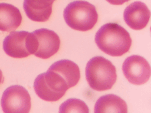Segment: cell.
<instances>
[{
  "label": "cell",
  "mask_w": 151,
  "mask_h": 113,
  "mask_svg": "<svg viewBox=\"0 0 151 113\" xmlns=\"http://www.w3.org/2000/svg\"><path fill=\"white\" fill-rule=\"evenodd\" d=\"M86 77L89 86L94 90L102 91L110 89L117 79L114 65L103 56L91 58L86 67Z\"/></svg>",
  "instance_id": "7a4b0ae2"
},
{
  "label": "cell",
  "mask_w": 151,
  "mask_h": 113,
  "mask_svg": "<svg viewBox=\"0 0 151 113\" xmlns=\"http://www.w3.org/2000/svg\"><path fill=\"white\" fill-rule=\"evenodd\" d=\"M108 2L112 5H122L124 3L130 1V0H106Z\"/></svg>",
  "instance_id": "9a60e30c"
},
{
  "label": "cell",
  "mask_w": 151,
  "mask_h": 113,
  "mask_svg": "<svg viewBox=\"0 0 151 113\" xmlns=\"http://www.w3.org/2000/svg\"><path fill=\"white\" fill-rule=\"evenodd\" d=\"M34 88L41 99L50 102L59 100L69 89L64 79L58 74L49 69L36 77Z\"/></svg>",
  "instance_id": "277c9868"
},
{
  "label": "cell",
  "mask_w": 151,
  "mask_h": 113,
  "mask_svg": "<svg viewBox=\"0 0 151 113\" xmlns=\"http://www.w3.org/2000/svg\"><path fill=\"white\" fill-rule=\"evenodd\" d=\"M3 49L8 56L13 58H25L33 54L31 32L25 31L11 32L4 39Z\"/></svg>",
  "instance_id": "8992f818"
},
{
  "label": "cell",
  "mask_w": 151,
  "mask_h": 113,
  "mask_svg": "<svg viewBox=\"0 0 151 113\" xmlns=\"http://www.w3.org/2000/svg\"><path fill=\"white\" fill-rule=\"evenodd\" d=\"M32 34L35 41V56L47 59L58 52L60 46V39L54 31L41 28L35 30Z\"/></svg>",
  "instance_id": "ba28073f"
},
{
  "label": "cell",
  "mask_w": 151,
  "mask_h": 113,
  "mask_svg": "<svg viewBox=\"0 0 151 113\" xmlns=\"http://www.w3.org/2000/svg\"><path fill=\"white\" fill-rule=\"evenodd\" d=\"M22 22V15L18 8L6 3H0V31H12Z\"/></svg>",
  "instance_id": "7c38bea8"
},
{
  "label": "cell",
  "mask_w": 151,
  "mask_h": 113,
  "mask_svg": "<svg viewBox=\"0 0 151 113\" xmlns=\"http://www.w3.org/2000/svg\"><path fill=\"white\" fill-rule=\"evenodd\" d=\"M1 104L5 113H28L31 107L28 91L18 85L10 86L4 91Z\"/></svg>",
  "instance_id": "5b68a950"
},
{
  "label": "cell",
  "mask_w": 151,
  "mask_h": 113,
  "mask_svg": "<svg viewBox=\"0 0 151 113\" xmlns=\"http://www.w3.org/2000/svg\"><path fill=\"white\" fill-rule=\"evenodd\" d=\"M52 1H55V0H52Z\"/></svg>",
  "instance_id": "e0dca14e"
},
{
  "label": "cell",
  "mask_w": 151,
  "mask_h": 113,
  "mask_svg": "<svg viewBox=\"0 0 151 113\" xmlns=\"http://www.w3.org/2000/svg\"><path fill=\"white\" fill-rule=\"evenodd\" d=\"M59 112L60 113H88L89 112V109L87 104L83 101L77 98H70L60 105Z\"/></svg>",
  "instance_id": "5bb4252c"
},
{
  "label": "cell",
  "mask_w": 151,
  "mask_h": 113,
  "mask_svg": "<svg viewBox=\"0 0 151 113\" xmlns=\"http://www.w3.org/2000/svg\"><path fill=\"white\" fill-rule=\"evenodd\" d=\"M52 0H24L23 8L27 16L35 22H45L52 13Z\"/></svg>",
  "instance_id": "30bf717a"
},
{
  "label": "cell",
  "mask_w": 151,
  "mask_h": 113,
  "mask_svg": "<svg viewBox=\"0 0 151 113\" xmlns=\"http://www.w3.org/2000/svg\"><path fill=\"white\" fill-rule=\"evenodd\" d=\"M2 72L0 69V84L2 82Z\"/></svg>",
  "instance_id": "2e32d148"
},
{
  "label": "cell",
  "mask_w": 151,
  "mask_h": 113,
  "mask_svg": "<svg viewBox=\"0 0 151 113\" xmlns=\"http://www.w3.org/2000/svg\"><path fill=\"white\" fill-rule=\"evenodd\" d=\"M95 113L120 112L126 113L127 106L126 102L114 94H107L100 97L94 105Z\"/></svg>",
  "instance_id": "4fadbf2b"
},
{
  "label": "cell",
  "mask_w": 151,
  "mask_h": 113,
  "mask_svg": "<svg viewBox=\"0 0 151 113\" xmlns=\"http://www.w3.org/2000/svg\"><path fill=\"white\" fill-rule=\"evenodd\" d=\"M64 20L71 28L87 31L91 29L98 20L96 7L86 1H74L64 10Z\"/></svg>",
  "instance_id": "3957f363"
},
{
  "label": "cell",
  "mask_w": 151,
  "mask_h": 113,
  "mask_svg": "<svg viewBox=\"0 0 151 113\" xmlns=\"http://www.w3.org/2000/svg\"><path fill=\"white\" fill-rule=\"evenodd\" d=\"M150 12L146 5L135 1L124 9L123 17L126 24L132 29L140 30L146 26L149 21Z\"/></svg>",
  "instance_id": "9c48e42d"
},
{
  "label": "cell",
  "mask_w": 151,
  "mask_h": 113,
  "mask_svg": "<svg viewBox=\"0 0 151 113\" xmlns=\"http://www.w3.org/2000/svg\"><path fill=\"white\" fill-rule=\"evenodd\" d=\"M122 70L126 79L134 85L146 83L150 76V67L143 56L133 55L127 57L124 61Z\"/></svg>",
  "instance_id": "52a82bcc"
},
{
  "label": "cell",
  "mask_w": 151,
  "mask_h": 113,
  "mask_svg": "<svg viewBox=\"0 0 151 113\" xmlns=\"http://www.w3.org/2000/svg\"><path fill=\"white\" fill-rule=\"evenodd\" d=\"M95 42L100 50L113 56L124 55L132 45L129 33L116 23L102 25L96 34Z\"/></svg>",
  "instance_id": "6da1fadb"
},
{
  "label": "cell",
  "mask_w": 151,
  "mask_h": 113,
  "mask_svg": "<svg viewBox=\"0 0 151 113\" xmlns=\"http://www.w3.org/2000/svg\"><path fill=\"white\" fill-rule=\"evenodd\" d=\"M48 69L58 74L64 79L69 88L77 85L80 78L78 66L69 59L56 61Z\"/></svg>",
  "instance_id": "8fae6325"
}]
</instances>
